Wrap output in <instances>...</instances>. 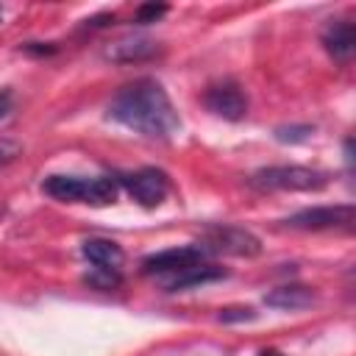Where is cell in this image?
<instances>
[{
    "label": "cell",
    "instance_id": "7",
    "mask_svg": "<svg viewBox=\"0 0 356 356\" xmlns=\"http://www.w3.org/2000/svg\"><path fill=\"white\" fill-rule=\"evenodd\" d=\"M209 259V250L197 242V245H184V248H167V250H159V253H150L142 259V273L145 275H161V278H170L186 267H195V264H203Z\"/></svg>",
    "mask_w": 356,
    "mask_h": 356
},
{
    "label": "cell",
    "instance_id": "19",
    "mask_svg": "<svg viewBox=\"0 0 356 356\" xmlns=\"http://www.w3.org/2000/svg\"><path fill=\"white\" fill-rule=\"evenodd\" d=\"M22 50L31 53V56H50V53H56L58 47H56L53 42H25Z\"/></svg>",
    "mask_w": 356,
    "mask_h": 356
},
{
    "label": "cell",
    "instance_id": "9",
    "mask_svg": "<svg viewBox=\"0 0 356 356\" xmlns=\"http://www.w3.org/2000/svg\"><path fill=\"white\" fill-rule=\"evenodd\" d=\"M161 53L159 42L150 36H125L120 42H111L103 50V58L114 61V64H136V61H150Z\"/></svg>",
    "mask_w": 356,
    "mask_h": 356
},
{
    "label": "cell",
    "instance_id": "15",
    "mask_svg": "<svg viewBox=\"0 0 356 356\" xmlns=\"http://www.w3.org/2000/svg\"><path fill=\"white\" fill-rule=\"evenodd\" d=\"M19 156H22V142L14 136H0V170L14 164Z\"/></svg>",
    "mask_w": 356,
    "mask_h": 356
},
{
    "label": "cell",
    "instance_id": "6",
    "mask_svg": "<svg viewBox=\"0 0 356 356\" xmlns=\"http://www.w3.org/2000/svg\"><path fill=\"white\" fill-rule=\"evenodd\" d=\"M117 186H125V192L145 209H156L170 195V175L159 167H142L136 172H122L114 178Z\"/></svg>",
    "mask_w": 356,
    "mask_h": 356
},
{
    "label": "cell",
    "instance_id": "4",
    "mask_svg": "<svg viewBox=\"0 0 356 356\" xmlns=\"http://www.w3.org/2000/svg\"><path fill=\"white\" fill-rule=\"evenodd\" d=\"M200 245L209 253H225V256H245L253 259L261 253V239L242 228V225H231V222H214L206 225L200 234Z\"/></svg>",
    "mask_w": 356,
    "mask_h": 356
},
{
    "label": "cell",
    "instance_id": "12",
    "mask_svg": "<svg viewBox=\"0 0 356 356\" xmlns=\"http://www.w3.org/2000/svg\"><path fill=\"white\" fill-rule=\"evenodd\" d=\"M228 273L217 264H195V267H186L170 278H164V292H184V289H195V286H203V284H211V281H220L225 278Z\"/></svg>",
    "mask_w": 356,
    "mask_h": 356
},
{
    "label": "cell",
    "instance_id": "23",
    "mask_svg": "<svg viewBox=\"0 0 356 356\" xmlns=\"http://www.w3.org/2000/svg\"><path fill=\"white\" fill-rule=\"evenodd\" d=\"M0 19H3V8H0Z\"/></svg>",
    "mask_w": 356,
    "mask_h": 356
},
{
    "label": "cell",
    "instance_id": "10",
    "mask_svg": "<svg viewBox=\"0 0 356 356\" xmlns=\"http://www.w3.org/2000/svg\"><path fill=\"white\" fill-rule=\"evenodd\" d=\"M320 39H323L325 53L339 64H348L356 53V28H353L350 19H331L323 28Z\"/></svg>",
    "mask_w": 356,
    "mask_h": 356
},
{
    "label": "cell",
    "instance_id": "21",
    "mask_svg": "<svg viewBox=\"0 0 356 356\" xmlns=\"http://www.w3.org/2000/svg\"><path fill=\"white\" fill-rule=\"evenodd\" d=\"M11 103H14V100H11V92H8V89H0V120L11 111Z\"/></svg>",
    "mask_w": 356,
    "mask_h": 356
},
{
    "label": "cell",
    "instance_id": "22",
    "mask_svg": "<svg viewBox=\"0 0 356 356\" xmlns=\"http://www.w3.org/2000/svg\"><path fill=\"white\" fill-rule=\"evenodd\" d=\"M259 356H281V353H278V350H261Z\"/></svg>",
    "mask_w": 356,
    "mask_h": 356
},
{
    "label": "cell",
    "instance_id": "3",
    "mask_svg": "<svg viewBox=\"0 0 356 356\" xmlns=\"http://www.w3.org/2000/svg\"><path fill=\"white\" fill-rule=\"evenodd\" d=\"M331 184L325 170L303 167V164H275L250 172L248 186L256 192H317Z\"/></svg>",
    "mask_w": 356,
    "mask_h": 356
},
{
    "label": "cell",
    "instance_id": "16",
    "mask_svg": "<svg viewBox=\"0 0 356 356\" xmlns=\"http://www.w3.org/2000/svg\"><path fill=\"white\" fill-rule=\"evenodd\" d=\"M217 320L220 323H250L256 320V312L250 306H228V309H220Z\"/></svg>",
    "mask_w": 356,
    "mask_h": 356
},
{
    "label": "cell",
    "instance_id": "20",
    "mask_svg": "<svg viewBox=\"0 0 356 356\" xmlns=\"http://www.w3.org/2000/svg\"><path fill=\"white\" fill-rule=\"evenodd\" d=\"M114 22V14H95V17H89V19H83V25L86 28H106V25H111Z\"/></svg>",
    "mask_w": 356,
    "mask_h": 356
},
{
    "label": "cell",
    "instance_id": "17",
    "mask_svg": "<svg viewBox=\"0 0 356 356\" xmlns=\"http://www.w3.org/2000/svg\"><path fill=\"white\" fill-rule=\"evenodd\" d=\"M120 273H108V270H92L89 275H86V284L89 286H97V289H114V286H120Z\"/></svg>",
    "mask_w": 356,
    "mask_h": 356
},
{
    "label": "cell",
    "instance_id": "2",
    "mask_svg": "<svg viewBox=\"0 0 356 356\" xmlns=\"http://www.w3.org/2000/svg\"><path fill=\"white\" fill-rule=\"evenodd\" d=\"M117 181L111 175H47L42 181V192L61 203H89V206H108L117 200Z\"/></svg>",
    "mask_w": 356,
    "mask_h": 356
},
{
    "label": "cell",
    "instance_id": "1",
    "mask_svg": "<svg viewBox=\"0 0 356 356\" xmlns=\"http://www.w3.org/2000/svg\"><path fill=\"white\" fill-rule=\"evenodd\" d=\"M106 114L114 122L150 139H170L181 128L178 108L172 106L167 89L153 78H136L125 83L111 97Z\"/></svg>",
    "mask_w": 356,
    "mask_h": 356
},
{
    "label": "cell",
    "instance_id": "14",
    "mask_svg": "<svg viewBox=\"0 0 356 356\" xmlns=\"http://www.w3.org/2000/svg\"><path fill=\"white\" fill-rule=\"evenodd\" d=\"M312 134H314V125H278L275 128V139L278 142H289V145L306 142Z\"/></svg>",
    "mask_w": 356,
    "mask_h": 356
},
{
    "label": "cell",
    "instance_id": "13",
    "mask_svg": "<svg viewBox=\"0 0 356 356\" xmlns=\"http://www.w3.org/2000/svg\"><path fill=\"white\" fill-rule=\"evenodd\" d=\"M317 300L314 289L303 286V284H284V286H275L264 295V303L273 306V309H284V312H295V309H306Z\"/></svg>",
    "mask_w": 356,
    "mask_h": 356
},
{
    "label": "cell",
    "instance_id": "11",
    "mask_svg": "<svg viewBox=\"0 0 356 356\" xmlns=\"http://www.w3.org/2000/svg\"><path fill=\"white\" fill-rule=\"evenodd\" d=\"M83 259L95 267V270H108V273H120V267L125 264V253L114 239L106 236H92L81 245Z\"/></svg>",
    "mask_w": 356,
    "mask_h": 356
},
{
    "label": "cell",
    "instance_id": "18",
    "mask_svg": "<svg viewBox=\"0 0 356 356\" xmlns=\"http://www.w3.org/2000/svg\"><path fill=\"white\" fill-rule=\"evenodd\" d=\"M164 14H167V6H164V3H145V6L136 8V22H139V25H147V22L161 19Z\"/></svg>",
    "mask_w": 356,
    "mask_h": 356
},
{
    "label": "cell",
    "instance_id": "8",
    "mask_svg": "<svg viewBox=\"0 0 356 356\" xmlns=\"http://www.w3.org/2000/svg\"><path fill=\"white\" fill-rule=\"evenodd\" d=\"M203 106H206L211 114L236 122V120H242V117L248 114V95L242 92L239 83L222 81V83H214V86H209V89L203 92Z\"/></svg>",
    "mask_w": 356,
    "mask_h": 356
},
{
    "label": "cell",
    "instance_id": "5",
    "mask_svg": "<svg viewBox=\"0 0 356 356\" xmlns=\"http://www.w3.org/2000/svg\"><path fill=\"white\" fill-rule=\"evenodd\" d=\"M281 222L286 228H295V231H350L356 222V209L350 203L314 206V209H300Z\"/></svg>",
    "mask_w": 356,
    "mask_h": 356
}]
</instances>
